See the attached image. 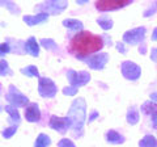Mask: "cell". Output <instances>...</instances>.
<instances>
[{
  "instance_id": "cell-1",
  "label": "cell",
  "mask_w": 157,
  "mask_h": 147,
  "mask_svg": "<svg viewBox=\"0 0 157 147\" xmlns=\"http://www.w3.org/2000/svg\"><path fill=\"white\" fill-rule=\"evenodd\" d=\"M102 47H104L102 37L96 36L90 32L81 30L71 38L70 45H68V51L78 59H84L92 54L100 51Z\"/></svg>"
},
{
  "instance_id": "cell-2",
  "label": "cell",
  "mask_w": 157,
  "mask_h": 147,
  "mask_svg": "<svg viewBox=\"0 0 157 147\" xmlns=\"http://www.w3.org/2000/svg\"><path fill=\"white\" fill-rule=\"evenodd\" d=\"M67 117H70L72 121V127L75 134L81 135L82 125H84V120H85V101L82 99H77L73 101Z\"/></svg>"
},
{
  "instance_id": "cell-3",
  "label": "cell",
  "mask_w": 157,
  "mask_h": 147,
  "mask_svg": "<svg viewBox=\"0 0 157 147\" xmlns=\"http://www.w3.org/2000/svg\"><path fill=\"white\" fill-rule=\"evenodd\" d=\"M130 0H98L94 3L96 8L100 12H109V11H115V9H121L130 4Z\"/></svg>"
},
{
  "instance_id": "cell-4",
  "label": "cell",
  "mask_w": 157,
  "mask_h": 147,
  "mask_svg": "<svg viewBox=\"0 0 157 147\" xmlns=\"http://www.w3.org/2000/svg\"><path fill=\"white\" fill-rule=\"evenodd\" d=\"M7 100L8 102L11 104L12 106H26L28 105V97L26 96H24L21 92H18V89L14 85H11L9 87V89H8V93H7Z\"/></svg>"
},
{
  "instance_id": "cell-5",
  "label": "cell",
  "mask_w": 157,
  "mask_h": 147,
  "mask_svg": "<svg viewBox=\"0 0 157 147\" xmlns=\"http://www.w3.org/2000/svg\"><path fill=\"white\" fill-rule=\"evenodd\" d=\"M38 92L43 97H54L58 92V88L51 79H48V77H41L39 79V84H38Z\"/></svg>"
},
{
  "instance_id": "cell-6",
  "label": "cell",
  "mask_w": 157,
  "mask_h": 147,
  "mask_svg": "<svg viewBox=\"0 0 157 147\" xmlns=\"http://www.w3.org/2000/svg\"><path fill=\"white\" fill-rule=\"evenodd\" d=\"M50 127H52L54 130H58L59 133L64 134L68 130V127L72 126V121L70 117H56V116H51L50 122H48Z\"/></svg>"
},
{
  "instance_id": "cell-7",
  "label": "cell",
  "mask_w": 157,
  "mask_h": 147,
  "mask_svg": "<svg viewBox=\"0 0 157 147\" xmlns=\"http://www.w3.org/2000/svg\"><path fill=\"white\" fill-rule=\"evenodd\" d=\"M67 76H68V80H70L71 85L72 87H80V85H84L86 84L88 81L90 80V76L86 71H80V72H76L73 70H70L67 72Z\"/></svg>"
},
{
  "instance_id": "cell-8",
  "label": "cell",
  "mask_w": 157,
  "mask_h": 147,
  "mask_svg": "<svg viewBox=\"0 0 157 147\" xmlns=\"http://www.w3.org/2000/svg\"><path fill=\"white\" fill-rule=\"evenodd\" d=\"M144 37H145V28L140 26V28H135L132 30H128L127 33H124L123 41L127 43H131V45H137V43L143 42Z\"/></svg>"
},
{
  "instance_id": "cell-9",
  "label": "cell",
  "mask_w": 157,
  "mask_h": 147,
  "mask_svg": "<svg viewBox=\"0 0 157 147\" xmlns=\"http://www.w3.org/2000/svg\"><path fill=\"white\" fill-rule=\"evenodd\" d=\"M122 74L126 79H130V80H136L137 77L140 76L141 74V70L140 67L135 65L134 62H130V61H126L122 63Z\"/></svg>"
},
{
  "instance_id": "cell-10",
  "label": "cell",
  "mask_w": 157,
  "mask_h": 147,
  "mask_svg": "<svg viewBox=\"0 0 157 147\" xmlns=\"http://www.w3.org/2000/svg\"><path fill=\"white\" fill-rule=\"evenodd\" d=\"M67 7V3L66 2H46L43 4H39V6H37V11H43L41 13H60L63 9H64Z\"/></svg>"
},
{
  "instance_id": "cell-11",
  "label": "cell",
  "mask_w": 157,
  "mask_h": 147,
  "mask_svg": "<svg viewBox=\"0 0 157 147\" xmlns=\"http://www.w3.org/2000/svg\"><path fill=\"white\" fill-rule=\"evenodd\" d=\"M109 61V55L106 53H102V54H96V55H92L89 59H88V66L93 70H101L104 68L105 65Z\"/></svg>"
},
{
  "instance_id": "cell-12",
  "label": "cell",
  "mask_w": 157,
  "mask_h": 147,
  "mask_svg": "<svg viewBox=\"0 0 157 147\" xmlns=\"http://www.w3.org/2000/svg\"><path fill=\"white\" fill-rule=\"evenodd\" d=\"M25 118L29 122H37V121H39V118H41V112H39L38 104H36V102H30V104L26 105Z\"/></svg>"
},
{
  "instance_id": "cell-13",
  "label": "cell",
  "mask_w": 157,
  "mask_h": 147,
  "mask_svg": "<svg viewBox=\"0 0 157 147\" xmlns=\"http://www.w3.org/2000/svg\"><path fill=\"white\" fill-rule=\"evenodd\" d=\"M48 18L47 13H38L36 16H24V21H25L28 25H37V24H41L43 21H46Z\"/></svg>"
},
{
  "instance_id": "cell-14",
  "label": "cell",
  "mask_w": 157,
  "mask_h": 147,
  "mask_svg": "<svg viewBox=\"0 0 157 147\" xmlns=\"http://www.w3.org/2000/svg\"><path fill=\"white\" fill-rule=\"evenodd\" d=\"M25 51L28 54H32L33 57H37L39 54V46L36 41V38L34 37H30L29 40L25 42Z\"/></svg>"
},
{
  "instance_id": "cell-15",
  "label": "cell",
  "mask_w": 157,
  "mask_h": 147,
  "mask_svg": "<svg viewBox=\"0 0 157 147\" xmlns=\"http://www.w3.org/2000/svg\"><path fill=\"white\" fill-rule=\"evenodd\" d=\"M106 141L110 142V143H114V145H119V143H123L124 138L119 133H117L115 130H109L106 133Z\"/></svg>"
},
{
  "instance_id": "cell-16",
  "label": "cell",
  "mask_w": 157,
  "mask_h": 147,
  "mask_svg": "<svg viewBox=\"0 0 157 147\" xmlns=\"http://www.w3.org/2000/svg\"><path fill=\"white\" fill-rule=\"evenodd\" d=\"M63 25H64L66 28L71 29V30H75V32H81L82 30V24L81 21L78 20H73V18H67V20L63 21Z\"/></svg>"
},
{
  "instance_id": "cell-17",
  "label": "cell",
  "mask_w": 157,
  "mask_h": 147,
  "mask_svg": "<svg viewBox=\"0 0 157 147\" xmlns=\"http://www.w3.org/2000/svg\"><path fill=\"white\" fill-rule=\"evenodd\" d=\"M4 109H6L7 113H9V122H12V124H18L20 122V113L16 108L12 106V105H6Z\"/></svg>"
},
{
  "instance_id": "cell-18",
  "label": "cell",
  "mask_w": 157,
  "mask_h": 147,
  "mask_svg": "<svg viewBox=\"0 0 157 147\" xmlns=\"http://www.w3.org/2000/svg\"><path fill=\"white\" fill-rule=\"evenodd\" d=\"M141 112H143L144 114H155L157 112V102L155 101H145L143 105H141Z\"/></svg>"
},
{
  "instance_id": "cell-19",
  "label": "cell",
  "mask_w": 157,
  "mask_h": 147,
  "mask_svg": "<svg viewBox=\"0 0 157 147\" xmlns=\"http://www.w3.org/2000/svg\"><path fill=\"white\" fill-rule=\"evenodd\" d=\"M139 146L140 147H157V141L153 135H145L139 142Z\"/></svg>"
},
{
  "instance_id": "cell-20",
  "label": "cell",
  "mask_w": 157,
  "mask_h": 147,
  "mask_svg": "<svg viewBox=\"0 0 157 147\" xmlns=\"http://www.w3.org/2000/svg\"><path fill=\"white\" fill-rule=\"evenodd\" d=\"M50 143H51V139L48 138V135L42 133V134L38 135V138L36 141V146L34 147H47Z\"/></svg>"
},
{
  "instance_id": "cell-21",
  "label": "cell",
  "mask_w": 157,
  "mask_h": 147,
  "mask_svg": "<svg viewBox=\"0 0 157 147\" xmlns=\"http://www.w3.org/2000/svg\"><path fill=\"white\" fill-rule=\"evenodd\" d=\"M137 121H139V113H137L135 108H131V109H128V113H127V122L131 125H135Z\"/></svg>"
},
{
  "instance_id": "cell-22",
  "label": "cell",
  "mask_w": 157,
  "mask_h": 147,
  "mask_svg": "<svg viewBox=\"0 0 157 147\" xmlns=\"http://www.w3.org/2000/svg\"><path fill=\"white\" fill-rule=\"evenodd\" d=\"M97 22L100 24V26H101L102 29H105V30H107V29H110V28L113 26V21H111L107 16H102V17H100V18L97 20Z\"/></svg>"
},
{
  "instance_id": "cell-23",
  "label": "cell",
  "mask_w": 157,
  "mask_h": 147,
  "mask_svg": "<svg viewBox=\"0 0 157 147\" xmlns=\"http://www.w3.org/2000/svg\"><path fill=\"white\" fill-rule=\"evenodd\" d=\"M39 42H41V45L43 47H46L47 50H56V49H58V45L52 40H46V38H42Z\"/></svg>"
},
{
  "instance_id": "cell-24",
  "label": "cell",
  "mask_w": 157,
  "mask_h": 147,
  "mask_svg": "<svg viewBox=\"0 0 157 147\" xmlns=\"http://www.w3.org/2000/svg\"><path fill=\"white\" fill-rule=\"evenodd\" d=\"M21 72L25 74V75H28V76H39L36 66H28L25 68H21Z\"/></svg>"
},
{
  "instance_id": "cell-25",
  "label": "cell",
  "mask_w": 157,
  "mask_h": 147,
  "mask_svg": "<svg viewBox=\"0 0 157 147\" xmlns=\"http://www.w3.org/2000/svg\"><path fill=\"white\" fill-rule=\"evenodd\" d=\"M0 74H2L3 76H6V75H11L12 71L9 70V67H8V63L2 59V62H0Z\"/></svg>"
},
{
  "instance_id": "cell-26",
  "label": "cell",
  "mask_w": 157,
  "mask_h": 147,
  "mask_svg": "<svg viewBox=\"0 0 157 147\" xmlns=\"http://www.w3.org/2000/svg\"><path fill=\"white\" fill-rule=\"evenodd\" d=\"M16 130H17V125L9 126V127H7V129L3 131V137H4V138H11V137L16 133Z\"/></svg>"
},
{
  "instance_id": "cell-27",
  "label": "cell",
  "mask_w": 157,
  "mask_h": 147,
  "mask_svg": "<svg viewBox=\"0 0 157 147\" xmlns=\"http://www.w3.org/2000/svg\"><path fill=\"white\" fill-rule=\"evenodd\" d=\"M58 147H76V146L73 145V142L70 139H62L58 143Z\"/></svg>"
},
{
  "instance_id": "cell-28",
  "label": "cell",
  "mask_w": 157,
  "mask_h": 147,
  "mask_svg": "<svg viewBox=\"0 0 157 147\" xmlns=\"http://www.w3.org/2000/svg\"><path fill=\"white\" fill-rule=\"evenodd\" d=\"M76 92H77V88L76 87H67L63 89V93L64 95H68V96H73V95H76Z\"/></svg>"
},
{
  "instance_id": "cell-29",
  "label": "cell",
  "mask_w": 157,
  "mask_h": 147,
  "mask_svg": "<svg viewBox=\"0 0 157 147\" xmlns=\"http://www.w3.org/2000/svg\"><path fill=\"white\" fill-rule=\"evenodd\" d=\"M9 50H11V47H9V43H8V42L2 43V46H0V54H2V55L9 53Z\"/></svg>"
},
{
  "instance_id": "cell-30",
  "label": "cell",
  "mask_w": 157,
  "mask_h": 147,
  "mask_svg": "<svg viewBox=\"0 0 157 147\" xmlns=\"http://www.w3.org/2000/svg\"><path fill=\"white\" fill-rule=\"evenodd\" d=\"M152 125H153L155 129H157V112L155 114H152Z\"/></svg>"
},
{
  "instance_id": "cell-31",
  "label": "cell",
  "mask_w": 157,
  "mask_h": 147,
  "mask_svg": "<svg viewBox=\"0 0 157 147\" xmlns=\"http://www.w3.org/2000/svg\"><path fill=\"white\" fill-rule=\"evenodd\" d=\"M151 58H152V61L157 62V47H156V49H152V54H151Z\"/></svg>"
},
{
  "instance_id": "cell-32",
  "label": "cell",
  "mask_w": 157,
  "mask_h": 147,
  "mask_svg": "<svg viewBox=\"0 0 157 147\" xmlns=\"http://www.w3.org/2000/svg\"><path fill=\"white\" fill-rule=\"evenodd\" d=\"M117 49H118V50H119L121 53H123V54L126 53V47H124L123 45H122L121 42H119V43H118V45H117Z\"/></svg>"
},
{
  "instance_id": "cell-33",
  "label": "cell",
  "mask_w": 157,
  "mask_h": 147,
  "mask_svg": "<svg viewBox=\"0 0 157 147\" xmlns=\"http://www.w3.org/2000/svg\"><path fill=\"white\" fill-rule=\"evenodd\" d=\"M6 6H7L8 8H11L12 11H13V13H17V12H16V11H17V7H14L12 3H6Z\"/></svg>"
},
{
  "instance_id": "cell-34",
  "label": "cell",
  "mask_w": 157,
  "mask_h": 147,
  "mask_svg": "<svg viewBox=\"0 0 157 147\" xmlns=\"http://www.w3.org/2000/svg\"><path fill=\"white\" fill-rule=\"evenodd\" d=\"M152 40H153V41H157V28H155L153 33H152Z\"/></svg>"
},
{
  "instance_id": "cell-35",
  "label": "cell",
  "mask_w": 157,
  "mask_h": 147,
  "mask_svg": "<svg viewBox=\"0 0 157 147\" xmlns=\"http://www.w3.org/2000/svg\"><path fill=\"white\" fill-rule=\"evenodd\" d=\"M151 100L155 101V102H157V92H153V93L151 95Z\"/></svg>"
},
{
  "instance_id": "cell-36",
  "label": "cell",
  "mask_w": 157,
  "mask_h": 147,
  "mask_svg": "<svg viewBox=\"0 0 157 147\" xmlns=\"http://www.w3.org/2000/svg\"><path fill=\"white\" fill-rule=\"evenodd\" d=\"M97 116H98V113H97V112L94 110V112H93V113L90 114V117H89V121H93V120H94V118H96V117H97Z\"/></svg>"
},
{
  "instance_id": "cell-37",
  "label": "cell",
  "mask_w": 157,
  "mask_h": 147,
  "mask_svg": "<svg viewBox=\"0 0 157 147\" xmlns=\"http://www.w3.org/2000/svg\"><path fill=\"white\" fill-rule=\"evenodd\" d=\"M145 50H147V47H145V45H143V46H140V53L143 54V53H145Z\"/></svg>"
}]
</instances>
